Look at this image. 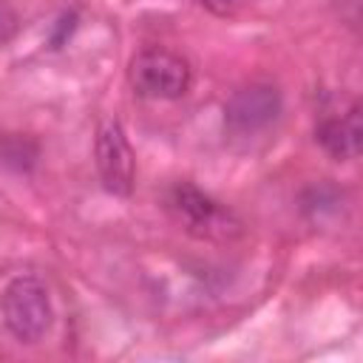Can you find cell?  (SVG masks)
I'll list each match as a JSON object with an SVG mask.
<instances>
[{"instance_id": "obj_1", "label": "cell", "mask_w": 363, "mask_h": 363, "mask_svg": "<svg viewBox=\"0 0 363 363\" xmlns=\"http://www.w3.org/2000/svg\"><path fill=\"white\" fill-rule=\"evenodd\" d=\"M167 207L184 233L201 241H233L241 235V221L230 207L207 196L190 182H179L167 193Z\"/></svg>"}, {"instance_id": "obj_3", "label": "cell", "mask_w": 363, "mask_h": 363, "mask_svg": "<svg viewBox=\"0 0 363 363\" xmlns=\"http://www.w3.org/2000/svg\"><path fill=\"white\" fill-rule=\"evenodd\" d=\"M128 82L145 99H179L193 85V68L176 51L142 48L130 57Z\"/></svg>"}, {"instance_id": "obj_7", "label": "cell", "mask_w": 363, "mask_h": 363, "mask_svg": "<svg viewBox=\"0 0 363 363\" xmlns=\"http://www.w3.org/2000/svg\"><path fill=\"white\" fill-rule=\"evenodd\" d=\"M26 139H20V136H11V139H3L0 142V159H3V164H14L17 170H23V167H28L31 162H34V156H37V150H31V153H26Z\"/></svg>"}, {"instance_id": "obj_2", "label": "cell", "mask_w": 363, "mask_h": 363, "mask_svg": "<svg viewBox=\"0 0 363 363\" xmlns=\"http://www.w3.org/2000/svg\"><path fill=\"white\" fill-rule=\"evenodd\" d=\"M3 323L20 343H37L54 320L48 286L34 275H17L6 284L3 298Z\"/></svg>"}, {"instance_id": "obj_9", "label": "cell", "mask_w": 363, "mask_h": 363, "mask_svg": "<svg viewBox=\"0 0 363 363\" xmlns=\"http://www.w3.org/2000/svg\"><path fill=\"white\" fill-rule=\"evenodd\" d=\"M199 3H201L204 9H210L213 14H221V17H224V14H233L241 0H199Z\"/></svg>"}, {"instance_id": "obj_8", "label": "cell", "mask_w": 363, "mask_h": 363, "mask_svg": "<svg viewBox=\"0 0 363 363\" xmlns=\"http://www.w3.org/2000/svg\"><path fill=\"white\" fill-rule=\"evenodd\" d=\"M74 28H77V14H62V20L57 26V34L51 37V48H60L65 43V37H71Z\"/></svg>"}, {"instance_id": "obj_4", "label": "cell", "mask_w": 363, "mask_h": 363, "mask_svg": "<svg viewBox=\"0 0 363 363\" xmlns=\"http://www.w3.org/2000/svg\"><path fill=\"white\" fill-rule=\"evenodd\" d=\"M284 111L281 91L269 82H250L224 102V130L233 139H252L264 133Z\"/></svg>"}, {"instance_id": "obj_5", "label": "cell", "mask_w": 363, "mask_h": 363, "mask_svg": "<svg viewBox=\"0 0 363 363\" xmlns=\"http://www.w3.org/2000/svg\"><path fill=\"white\" fill-rule=\"evenodd\" d=\"M94 159H96V173L102 187L111 196H130L133 193V179H136V159L128 145V136L116 119H105L96 130L94 142Z\"/></svg>"}, {"instance_id": "obj_6", "label": "cell", "mask_w": 363, "mask_h": 363, "mask_svg": "<svg viewBox=\"0 0 363 363\" xmlns=\"http://www.w3.org/2000/svg\"><path fill=\"white\" fill-rule=\"evenodd\" d=\"M315 142L335 159V162H352L360 156L363 147V122H360V105L352 102L346 111L323 116L315 128Z\"/></svg>"}]
</instances>
